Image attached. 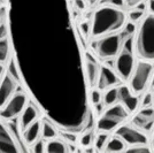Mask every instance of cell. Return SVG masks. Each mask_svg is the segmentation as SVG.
<instances>
[{
  "mask_svg": "<svg viewBox=\"0 0 154 153\" xmlns=\"http://www.w3.org/2000/svg\"><path fill=\"white\" fill-rule=\"evenodd\" d=\"M128 22V14L120 7L101 5L91 20V37L100 38L106 35L120 32Z\"/></svg>",
  "mask_w": 154,
  "mask_h": 153,
  "instance_id": "1",
  "label": "cell"
},
{
  "mask_svg": "<svg viewBox=\"0 0 154 153\" xmlns=\"http://www.w3.org/2000/svg\"><path fill=\"white\" fill-rule=\"evenodd\" d=\"M136 55L154 62V14H147L141 20L135 35Z\"/></svg>",
  "mask_w": 154,
  "mask_h": 153,
  "instance_id": "2",
  "label": "cell"
},
{
  "mask_svg": "<svg viewBox=\"0 0 154 153\" xmlns=\"http://www.w3.org/2000/svg\"><path fill=\"white\" fill-rule=\"evenodd\" d=\"M130 112L123 106L121 102L106 107L103 113L98 119L97 122V131L103 133H115V130L129 119Z\"/></svg>",
  "mask_w": 154,
  "mask_h": 153,
  "instance_id": "3",
  "label": "cell"
},
{
  "mask_svg": "<svg viewBox=\"0 0 154 153\" xmlns=\"http://www.w3.org/2000/svg\"><path fill=\"white\" fill-rule=\"evenodd\" d=\"M124 43V37L122 32H115L106 35L100 38H96L93 42V50L97 57L103 60H113L121 52Z\"/></svg>",
  "mask_w": 154,
  "mask_h": 153,
  "instance_id": "4",
  "label": "cell"
},
{
  "mask_svg": "<svg viewBox=\"0 0 154 153\" xmlns=\"http://www.w3.org/2000/svg\"><path fill=\"white\" fill-rule=\"evenodd\" d=\"M154 73V64L152 61L139 60L137 61L135 70L129 80V86L136 95H141L151 84Z\"/></svg>",
  "mask_w": 154,
  "mask_h": 153,
  "instance_id": "5",
  "label": "cell"
},
{
  "mask_svg": "<svg viewBox=\"0 0 154 153\" xmlns=\"http://www.w3.org/2000/svg\"><path fill=\"white\" fill-rule=\"evenodd\" d=\"M24 89L20 88L17 92L12 97V99L5 105L4 108L0 109V120L2 121H15L26 109L31 98Z\"/></svg>",
  "mask_w": 154,
  "mask_h": 153,
  "instance_id": "6",
  "label": "cell"
},
{
  "mask_svg": "<svg viewBox=\"0 0 154 153\" xmlns=\"http://www.w3.org/2000/svg\"><path fill=\"white\" fill-rule=\"evenodd\" d=\"M28 151L29 148L20 142L8 123L0 120V153H20Z\"/></svg>",
  "mask_w": 154,
  "mask_h": 153,
  "instance_id": "7",
  "label": "cell"
},
{
  "mask_svg": "<svg viewBox=\"0 0 154 153\" xmlns=\"http://www.w3.org/2000/svg\"><path fill=\"white\" fill-rule=\"evenodd\" d=\"M136 64L137 61L135 58V52L122 48L121 52L117 54V57L114 59L113 68L122 82H129L130 77L135 70Z\"/></svg>",
  "mask_w": 154,
  "mask_h": 153,
  "instance_id": "8",
  "label": "cell"
},
{
  "mask_svg": "<svg viewBox=\"0 0 154 153\" xmlns=\"http://www.w3.org/2000/svg\"><path fill=\"white\" fill-rule=\"evenodd\" d=\"M115 135L120 136L128 146L138 144H148V137L145 131L134 126L132 123H123L115 130Z\"/></svg>",
  "mask_w": 154,
  "mask_h": 153,
  "instance_id": "9",
  "label": "cell"
},
{
  "mask_svg": "<svg viewBox=\"0 0 154 153\" xmlns=\"http://www.w3.org/2000/svg\"><path fill=\"white\" fill-rule=\"evenodd\" d=\"M42 115H43V113H42L40 108L32 100H30L26 109L23 111V113L20 115L19 119H17V126H19L21 136H22V133L30 127L32 123H35L36 121H38L39 119H42L43 117Z\"/></svg>",
  "mask_w": 154,
  "mask_h": 153,
  "instance_id": "10",
  "label": "cell"
},
{
  "mask_svg": "<svg viewBox=\"0 0 154 153\" xmlns=\"http://www.w3.org/2000/svg\"><path fill=\"white\" fill-rule=\"evenodd\" d=\"M131 123L145 131L146 134L154 130V107H141L135 116L132 117Z\"/></svg>",
  "mask_w": 154,
  "mask_h": 153,
  "instance_id": "11",
  "label": "cell"
},
{
  "mask_svg": "<svg viewBox=\"0 0 154 153\" xmlns=\"http://www.w3.org/2000/svg\"><path fill=\"white\" fill-rule=\"evenodd\" d=\"M122 81L116 74L113 67H108L107 64H101V69H100V75H99V80H98V84L97 88L105 91V90L113 88V86H117L120 85Z\"/></svg>",
  "mask_w": 154,
  "mask_h": 153,
  "instance_id": "12",
  "label": "cell"
},
{
  "mask_svg": "<svg viewBox=\"0 0 154 153\" xmlns=\"http://www.w3.org/2000/svg\"><path fill=\"white\" fill-rule=\"evenodd\" d=\"M20 88L22 86L11 75H8L6 73L2 82L0 84V109L5 107V105L12 99V97L17 92Z\"/></svg>",
  "mask_w": 154,
  "mask_h": 153,
  "instance_id": "13",
  "label": "cell"
},
{
  "mask_svg": "<svg viewBox=\"0 0 154 153\" xmlns=\"http://www.w3.org/2000/svg\"><path fill=\"white\" fill-rule=\"evenodd\" d=\"M119 102H121L130 113L136 112L139 105V96L132 92L129 85H119Z\"/></svg>",
  "mask_w": 154,
  "mask_h": 153,
  "instance_id": "14",
  "label": "cell"
},
{
  "mask_svg": "<svg viewBox=\"0 0 154 153\" xmlns=\"http://www.w3.org/2000/svg\"><path fill=\"white\" fill-rule=\"evenodd\" d=\"M85 69H86V75H88L91 89L96 88L99 80V75H100L101 64H99L96 55L89 51H85Z\"/></svg>",
  "mask_w": 154,
  "mask_h": 153,
  "instance_id": "15",
  "label": "cell"
},
{
  "mask_svg": "<svg viewBox=\"0 0 154 153\" xmlns=\"http://www.w3.org/2000/svg\"><path fill=\"white\" fill-rule=\"evenodd\" d=\"M40 138H42V119L32 123L30 127L22 133V140L28 146V148Z\"/></svg>",
  "mask_w": 154,
  "mask_h": 153,
  "instance_id": "16",
  "label": "cell"
},
{
  "mask_svg": "<svg viewBox=\"0 0 154 153\" xmlns=\"http://www.w3.org/2000/svg\"><path fill=\"white\" fill-rule=\"evenodd\" d=\"M69 151V143L60 136L46 142V153H68Z\"/></svg>",
  "mask_w": 154,
  "mask_h": 153,
  "instance_id": "17",
  "label": "cell"
},
{
  "mask_svg": "<svg viewBox=\"0 0 154 153\" xmlns=\"http://www.w3.org/2000/svg\"><path fill=\"white\" fill-rule=\"evenodd\" d=\"M59 137V128L45 116L42 117V138L47 140Z\"/></svg>",
  "mask_w": 154,
  "mask_h": 153,
  "instance_id": "18",
  "label": "cell"
},
{
  "mask_svg": "<svg viewBox=\"0 0 154 153\" xmlns=\"http://www.w3.org/2000/svg\"><path fill=\"white\" fill-rule=\"evenodd\" d=\"M12 55H13V46L11 38L7 37L0 39V64L6 66Z\"/></svg>",
  "mask_w": 154,
  "mask_h": 153,
  "instance_id": "19",
  "label": "cell"
},
{
  "mask_svg": "<svg viewBox=\"0 0 154 153\" xmlns=\"http://www.w3.org/2000/svg\"><path fill=\"white\" fill-rule=\"evenodd\" d=\"M127 147H128L127 143L120 136L114 135V136H110L105 148V152H124L127 151Z\"/></svg>",
  "mask_w": 154,
  "mask_h": 153,
  "instance_id": "20",
  "label": "cell"
},
{
  "mask_svg": "<svg viewBox=\"0 0 154 153\" xmlns=\"http://www.w3.org/2000/svg\"><path fill=\"white\" fill-rule=\"evenodd\" d=\"M6 70H7V74L11 75V76L13 77L14 80L23 88V77H22V73H21V70H20L19 64L16 62L14 55H12V58L9 59V61L7 62Z\"/></svg>",
  "mask_w": 154,
  "mask_h": 153,
  "instance_id": "21",
  "label": "cell"
},
{
  "mask_svg": "<svg viewBox=\"0 0 154 153\" xmlns=\"http://www.w3.org/2000/svg\"><path fill=\"white\" fill-rule=\"evenodd\" d=\"M94 139H96V131L94 129L91 127H88L82 131V135L79 137V145L83 147H91L94 144Z\"/></svg>",
  "mask_w": 154,
  "mask_h": 153,
  "instance_id": "22",
  "label": "cell"
},
{
  "mask_svg": "<svg viewBox=\"0 0 154 153\" xmlns=\"http://www.w3.org/2000/svg\"><path fill=\"white\" fill-rule=\"evenodd\" d=\"M103 102L106 107L115 105L119 102V85L105 90L103 95Z\"/></svg>",
  "mask_w": 154,
  "mask_h": 153,
  "instance_id": "23",
  "label": "cell"
},
{
  "mask_svg": "<svg viewBox=\"0 0 154 153\" xmlns=\"http://www.w3.org/2000/svg\"><path fill=\"white\" fill-rule=\"evenodd\" d=\"M109 138H110V134L109 133H103V131H98L96 135V139H94V144L93 146L96 148V151L103 152L106 148V145L108 143Z\"/></svg>",
  "mask_w": 154,
  "mask_h": 153,
  "instance_id": "24",
  "label": "cell"
},
{
  "mask_svg": "<svg viewBox=\"0 0 154 153\" xmlns=\"http://www.w3.org/2000/svg\"><path fill=\"white\" fill-rule=\"evenodd\" d=\"M145 11L146 9H144V8H141V7H138V6H135L130 12L128 13V20L129 21H131V22H134V23H140L141 20L145 17Z\"/></svg>",
  "mask_w": 154,
  "mask_h": 153,
  "instance_id": "25",
  "label": "cell"
},
{
  "mask_svg": "<svg viewBox=\"0 0 154 153\" xmlns=\"http://www.w3.org/2000/svg\"><path fill=\"white\" fill-rule=\"evenodd\" d=\"M90 100L91 105L94 106L97 104L103 101V91L99 89V88H92L90 91Z\"/></svg>",
  "mask_w": 154,
  "mask_h": 153,
  "instance_id": "26",
  "label": "cell"
},
{
  "mask_svg": "<svg viewBox=\"0 0 154 153\" xmlns=\"http://www.w3.org/2000/svg\"><path fill=\"white\" fill-rule=\"evenodd\" d=\"M29 151L33 153H44L46 152V140L40 138L36 143H33L31 146L29 147Z\"/></svg>",
  "mask_w": 154,
  "mask_h": 153,
  "instance_id": "27",
  "label": "cell"
},
{
  "mask_svg": "<svg viewBox=\"0 0 154 153\" xmlns=\"http://www.w3.org/2000/svg\"><path fill=\"white\" fill-rule=\"evenodd\" d=\"M153 151L151 147L148 146V144H138V145H131L127 147L125 152H135V153H145Z\"/></svg>",
  "mask_w": 154,
  "mask_h": 153,
  "instance_id": "28",
  "label": "cell"
},
{
  "mask_svg": "<svg viewBox=\"0 0 154 153\" xmlns=\"http://www.w3.org/2000/svg\"><path fill=\"white\" fill-rule=\"evenodd\" d=\"M78 29H79V32H81V35L83 36L84 38H89L91 36V29H92V27H91V22H89V21L82 22L78 26Z\"/></svg>",
  "mask_w": 154,
  "mask_h": 153,
  "instance_id": "29",
  "label": "cell"
},
{
  "mask_svg": "<svg viewBox=\"0 0 154 153\" xmlns=\"http://www.w3.org/2000/svg\"><path fill=\"white\" fill-rule=\"evenodd\" d=\"M153 104H154V93H152V92H146L140 101L141 107H151V106H153Z\"/></svg>",
  "mask_w": 154,
  "mask_h": 153,
  "instance_id": "30",
  "label": "cell"
},
{
  "mask_svg": "<svg viewBox=\"0 0 154 153\" xmlns=\"http://www.w3.org/2000/svg\"><path fill=\"white\" fill-rule=\"evenodd\" d=\"M100 5H109V6L120 7V8H124L125 7V0H101L99 2Z\"/></svg>",
  "mask_w": 154,
  "mask_h": 153,
  "instance_id": "31",
  "label": "cell"
},
{
  "mask_svg": "<svg viewBox=\"0 0 154 153\" xmlns=\"http://www.w3.org/2000/svg\"><path fill=\"white\" fill-rule=\"evenodd\" d=\"M74 5H75V7H76L78 11H85L89 4H88L86 0H75L74 1Z\"/></svg>",
  "mask_w": 154,
  "mask_h": 153,
  "instance_id": "32",
  "label": "cell"
},
{
  "mask_svg": "<svg viewBox=\"0 0 154 153\" xmlns=\"http://www.w3.org/2000/svg\"><path fill=\"white\" fill-rule=\"evenodd\" d=\"M7 6L6 5H2V6L0 7V24L5 21V19L7 17Z\"/></svg>",
  "mask_w": 154,
  "mask_h": 153,
  "instance_id": "33",
  "label": "cell"
},
{
  "mask_svg": "<svg viewBox=\"0 0 154 153\" xmlns=\"http://www.w3.org/2000/svg\"><path fill=\"white\" fill-rule=\"evenodd\" d=\"M6 73H7L6 66L0 64V84H1V82H2V80H4V77H5V75H6Z\"/></svg>",
  "mask_w": 154,
  "mask_h": 153,
  "instance_id": "34",
  "label": "cell"
},
{
  "mask_svg": "<svg viewBox=\"0 0 154 153\" xmlns=\"http://www.w3.org/2000/svg\"><path fill=\"white\" fill-rule=\"evenodd\" d=\"M140 1H143V0H125V4H127V6H129V7H135L136 5H138Z\"/></svg>",
  "mask_w": 154,
  "mask_h": 153,
  "instance_id": "35",
  "label": "cell"
},
{
  "mask_svg": "<svg viewBox=\"0 0 154 153\" xmlns=\"http://www.w3.org/2000/svg\"><path fill=\"white\" fill-rule=\"evenodd\" d=\"M148 12L151 14H154V0H148L147 1Z\"/></svg>",
  "mask_w": 154,
  "mask_h": 153,
  "instance_id": "36",
  "label": "cell"
},
{
  "mask_svg": "<svg viewBox=\"0 0 154 153\" xmlns=\"http://www.w3.org/2000/svg\"><path fill=\"white\" fill-rule=\"evenodd\" d=\"M86 1H88V4H89L90 6H94L97 4H99L101 0H86Z\"/></svg>",
  "mask_w": 154,
  "mask_h": 153,
  "instance_id": "37",
  "label": "cell"
},
{
  "mask_svg": "<svg viewBox=\"0 0 154 153\" xmlns=\"http://www.w3.org/2000/svg\"><path fill=\"white\" fill-rule=\"evenodd\" d=\"M149 86H151V89L154 91V73H153V77H152V81H151V84H149Z\"/></svg>",
  "mask_w": 154,
  "mask_h": 153,
  "instance_id": "38",
  "label": "cell"
},
{
  "mask_svg": "<svg viewBox=\"0 0 154 153\" xmlns=\"http://www.w3.org/2000/svg\"><path fill=\"white\" fill-rule=\"evenodd\" d=\"M152 150L154 151V130H153V137H152Z\"/></svg>",
  "mask_w": 154,
  "mask_h": 153,
  "instance_id": "39",
  "label": "cell"
},
{
  "mask_svg": "<svg viewBox=\"0 0 154 153\" xmlns=\"http://www.w3.org/2000/svg\"><path fill=\"white\" fill-rule=\"evenodd\" d=\"M2 2H4V5H6L7 6V4H8V0H1Z\"/></svg>",
  "mask_w": 154,
  "mask_h": 153,
  "instance_id": "40",
  "label": "cell"
},
{
  "mask_svg": "<svg viewBox=\"0 0 154 153\" xmlns=\"http://www.w3.org/2000/svg\"><path fill=\"white\" fill-rule=\"evenodd\" d=\"M2 5H4V2H2V1H1V0H0V7L2 6Z\"/></svg>",
  "mask_w": 154,
  "mask_h": 153,
  "instance_id": "41",
  "label": "cell"
}]
</instances>
